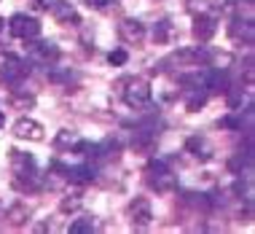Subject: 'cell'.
I'll use <instances>...</instances> for the list:
<instances>
[{
	"label": "cell",
	"mask_w": 255,
	"mask_h": 234,
	"mask_svg": "<svg viewBox=\"0 0 255 234\" xmlns=\"http://www.w3.org/2000/svg\"><path fill=\"white\" fill-rule=\"evenodd\" d=\"M124 59H127V57H124L121 51H119V54H113V57H110V62H124Z\"/></svg>",
	"instance_id": "2"
},
{
	"label": "cell",
	"mask_w": 255,
	"mask_h": 234,
	"mask_svg": "<svg viewBox=\"0 0 255 234\" xmlns=\"http://www.w3.org/2000/svg\"><path fill=\"white\" fill-rule=\"evenodd\" d=\"M89 5H97L100 8V5H105V0H89Z\"/></svg>",
	"instance_id": "3"
},
{
	"label": "cell",
	"mask_w": 255,
	"mask_h": 234,
	"mask_svg": "<svg viewBox=\"0 0 255 234\" xmlns=\"http://www.w3.org/2000/svg\"><path fill=\"white\" fill-rule=\"evenodd\" d=\"M0 121H3V119H0Z\"/></svg>",
	"instance_id": "4"
},
{
	"label": "cell",
	"mask_w": 255,
	"mask_h": 234,
	"mask_svg": "<svg viewBox=\"0 0 255 234\" xmlns=\"http://www.w3.org/2000/svg\"><path fill=\"white\" fill-rule=\"evenodd\" d=\"M16 135L19 137H32V140H40V137H43V129H40L35 121H19L16 124Z\"/></svg>",
	"instance_id": "1"
}]
</instances>
